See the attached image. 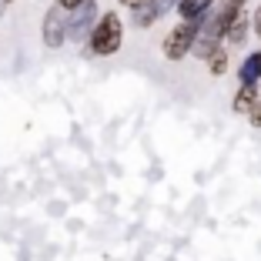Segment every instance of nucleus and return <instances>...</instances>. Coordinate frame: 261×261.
I'll return each mask as SVG.
<instances>
[{"mask_svg": "<svg viewBox=\"0 0 261 261\" xmlns=\"http://www.w3.org/2000/svg\"><path fill=\"white\" fill-rule=\"evenodd\" d=\"M124 44V20L121 14H114V10H108V14H100L97 20H94L91 34H87V50L97 57H111L117 54Z\"/></svg>", "mask_w": 261, "mask_h": 261, "instance_id": "nucleus-1", "label": "nucleus"}, {"mask_svg": "<svg viewBox=\"0 0 261 261\" xmlns=\"http://www.w3.org/2000/svg\"><path fill=\"white\" fill-rule=\"evenodd\" d=\"M198 31H201V20H181L174 31L164 37V47H161L164 57H168V61H181V57H185L188 50L194 47V40H198Z\"/></svg>", "mask_w": 261, "mask_h": 261, "instance_id": "nucleus-2", "label": "nucleus"}, {"mask_svg": "<svg viewBox=\"0 0 261 261\" xmlns=\"http://www.w3.org/2000/svg\"><path fill=\"white\" fill-rule=\"evenodd\" d=\"M67 14H70V10H64L57 0L47 7L44 23H40V37H44L47 47H61L64 40H67Z\"/></svg>", "mask_w": 261, "mask_h": 261, "instance_id": "nucleus-3", "label": "nucleus"}, {"mask_svg": "<svg viewBox=\"0 0 261 261\" xmlns=\"http://www.w3.org/2000/svg\"><path fill=\"white\" fill-rule=\"evenodd\" d=\"M211 4H215V0H181V4H177V17H185V20H201Z\"/></svg>", "mask_w": 261, "mask_h": 261, "instance_id": "nucleus-4", "label": "nucleus"}, {"mask_svg": "<svg viewBox=\"0 0 261 261\" xmlns=\"http://www.w3.org/2000/svg\"><path fill=\"white\" fill-rule=\"evenodd\" d=\"M254 97H258V94H254V84H241L238 97H234V111H238V114H248V111L258 104Z\"/></svg>", "mask_w": 261, "mask_h": 261, "instance_id": "nucleus-5", "label": "nucleus"}, {"mask_svg": "<svg viewBox=\"0 0 261 261\" xmlns=\"http://www.w3.org/2000/svg\"><path fill=\"white\" fill-rule=\"evenodd\" d=\"M258 77H261V50H254L241 67V84H254Z\"/></svg>", "mask_w": 261, "mask_h": 261, "instance_id": "nucleus-6", "label": "nucleus"}, {"mask_svg": "<svg viewBox=\"0 0 261 261\" xmlns=\"http://www.w3.org/2000/svg\"><path fill=\"white\" fill-rule=\"evenodd\" d=\"M248 114H251V124H254V127H261V104H254Z\"/></svg>", "mask_w": 261, "mask_h": 261, "instance_id": "nucleus-7", "label": "nucleus"}, {"mask_svg": "<svg viewBox=\"0 0 261 261\" xmlns=\"http://www.w3.org/2000/svg\"><path fill=\"white\" fill-rule=\"evenodd\" d=\"M254 34L261 37V7H258V14H254Z\"/></svg>", "mask_w": 261, "mask_h": 261, "instance_id": "nucleus-8", "label": "nucleus"}]
</instances>
